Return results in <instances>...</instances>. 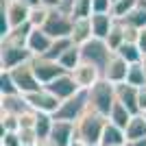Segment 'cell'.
I'll use <instances>...</instances> for the list:
<instances>
[{"instance_id":"31","label":"cell","mask_w":146,"mask_h":146,"mask_svg":"<svg viewBox=\"0 0 146 146\" xmlns=\"http://www.w3.org/2000/svg\"><path fill=\"white\" fill-rule=\"evenodd\" d=\"M72 46H74V42L70 39V37H63V39H55L46 57H48V59H52V61H59V59H61V55H63L68 48H72Z\"/></svg>"},{"instance_id":"36","label":"cell","mask_w":146,"mask_h":146,"mask_svg":"<svg viewBox=\"0 0 146 146\" xmlns=\"http://www.w3.org/2000/svg\"><path fill=\"white\" fill-rule=\"evenodd\" d=\"M111 0H92V15L94 13H111Z\"/></svg>"},{"instance_id":"4","label":"cell","mask_w":146,"mask_h":146,"mask_svg":"<svg viewBox=\"0 0 146 146\" xmlns=\"http://www.w3.org/2000/svg\"><path fill=\"white\" fill-rule=\"evenodd\" d=\"M87 109H90V98H87V92L81 90L76 96L61 103L59 111L55 113V120H66V122H74L76 124L87 113Z\"/></svg>"},{"instance_id":"32","label":"cell","mask_w":146,"mask_h":146,"mask_svg":"<svg viewBox=\"0 0 146 146\" xmlns=\"http://www.w3.org/2000/svg\"><path fill=\"white\" fill-rule=\"evenodd\" d=\"M0 133H18L20 131V116H11V113H0Z\"/></svg>"},{"instance_id":"25","label":"cell","mask_w":146,"mask_h":146,"mask_svg":"<svg viewBox=\"0 0 146 146\" xmlns=\"http://www.w3.org/2000/svg\"><path fill=\"white\" fill-rule=\"evenodd\" d=\"M122 22L129 24V26H133V29H137V31L146 29V0H140V5L133 9V13L127 15Z\"/></svg>"},{"instance_id":"24","label":"cell","mask_w":146,"mask_h":146,"mask_svg":"<svg viewBox=\"0 0 146 146\" xmlns=\"http://www.w3.org/2000/svg\"><path fill=\"white\" fill-rule=\"evenodd\" d=\"M131 118H133V113H131L122 103H118V100H116V105H113V109H111V113H109L107 120H109L111 124L120 127V129H127L129 122H131Z\"/></svg>"},{"instance_id":"18","label":"cell","mask_w":146,"mask_h":146,"mask_svg":"<svg viewBox=\"0 0 146 146\" xmlns=\"http://www.w3.org/2000/svg\"><path fill=\"white\" fill-rule=\"evenodd\" d=\"M76 46H83L87 44L90 39H94V33H92V20L90 18H79L74 20V26H72V37H70Z\"/></svg>"},{"instance_id":"10","label":"cell","mask_w":146,"mask_h":146,"mask_svg":"<svg viewBox=\"0 0 146 146\" xmlns=\"http://www.w3.org/2000/svg\"><path fill=\"white\" fill-rule=\"evenodd\" d=\"M129 70H131V66H129V63L122 59L120 55H116V52H113V57L109 59V63H107V66H105V70H103V79L109 81L111 85H120V83H127Z\"/></svg>"},{"instance_id":"23","label":"cell","mask_w":146,"mask_h":146,"mask_svg":"<svg viewBox=\"0 0 146 146\" xmlns=\"http://www.w3.org/2000/svg\"><path fill=\"white\" fill-rule=\"evenodd\" d=\"M81 61H83V57H81V46H76V44H74L72 48H68L66 52L61 55L59 63L63 66V70H66V72H74V70L81 66Z\"/></svg>"},{"instance_id":"44","label":"cell","mask_w":146,"mask_h":146,"mask_svg":"<svg viewBox=\"0 0 146 146\" xmlns=\"http://www.w3.org/2000/svg\"><path fill=\"white\" fill-rule=\"evenodd\" d=\"M72 146H83V144H81V142H74V144Z\"/></svg>"},{"instance_id":"28","label":"cell","mask_w":146,"mask_h":146,"mask_svg":"<svg viewBox=\"0 0 146 146\" xmlns=\"http://www.w3.org/2000/svg\"><path fill=\"white\" fill-rule=\"evenodd\" d=\"M105 42L109 44V48L116 52L118 48H120L122 44L127 42V37H124V24H122L120 20H116V24H113V29H111V33H109V37L105 39Z\"/></svg>"},{"instance_id":"27","label":"cell","mask_w":146,"mask_h":146,"mask_svg":"<svg viewBox=\"0 0 146 146\" xmlns=\"http://www.w3.org/2000/svg\"><path fill=\"white\" fill-rule=\"evenodd\" d=\"M37 113H39V111H37ZM52 124H55V116H50V113H39V116H37L35 131H37V135H39V142H42V140H48V137H50Z\"/></svg>"},{"instance_id":"35","label":"cell","mask_w":146,"mask_h":146,"mask_svg":"<svg viewBox=\"0 0 146 146\" xmlns=\"http://www.w3.org/2000/svg\"><path fill=\"white\" fill-rule=\"evenodd\" d=\"M37 113L35 109H29V111H24L22 116H20V129H35V124H37Z\"/></svg>"},{"instance_id":"37","label":"cell","mask_w":146,"mask_h":146,"mask_svg":"<svg viewBox=\"0 0 146 146\" xmlns=\"http://www.w3.org/2000/svg\"><path fill=\"white\" fill-rule=\"evenodd\" d=\"M0 146H22L20 133H0Z\"/></svg>"},{"instance_id":"38","label":"cell","mask_w":146,"mask_h":146,"mask_svg":"<svg viewBox=\"0 0 146 146\" xmlns=\"http://www.w3.org/2000/svg\"><path fill=\"white\" fill-rule=\"evenodd\" d=\"M135 44H137V48L142 50V55L146 57V29L140 31V35H137V42H135Z\"/></svg>"},{"instance_id":"12","label":"cell","mask_w":146,"mask_h":146,"mask_svg":"<svg viewBox=\"0 0 146 146\" xmlns=\"http://www.w3.org/2000/svg\"><path fill=\"white\" fill-rule=\"evenodd\" d=\"M70 74L74 76L76 85H79L83 92H90L92 87L98 83V81H103V72H100L96 66H92V63H85V61H81V66L76 68L74 72H70Z\"/></svg>"},{"instance_id":"46","label":"cell","mask_w":146,"mask_h":146,"mask_svg":"<svg viewBox=\"0 0 146 146\" xmlns=\"http://www.w3.org/2000/svg\"><path fill=\"white\" fill-rule=\"evenodd\" d=\"M144 118H146V111H144Z\"/></svg>"},{"instance_id":"34","label":"cell","mask_w":146,"mask_h":146,"mask_svg":"<svg viewBox=\"0 0 146 146\" xmlns=\"http://www.w3.org/2000/svg\"><path fill=\"white\" fill-rule=\"evenodd\" d=\"M18 133L22 140V146H37V142H39V135L35 129H20Z\"/></svg>"},{"instance_id":"3","label":"cell","mask_w":146,"mask_h":146,"mask_svg":"<svg viewBox=\"0 0 146 146\" xmlns=\"http://www.w3.org/2000/svg\"><path fill=\"white\" fill-rule=\"evenodd\" d=\"M81 57L85 63H92V66H96L100 72L105 70V66L109 63V59L113 57V50L109 48V44L105 42V39H90L87 44L81 46Z\"/></svg>"},{"instance_id":"22","label":"cell","mask_w":146,"mask_h":146,"mask_svg":"<svg viewBox=\"0 0 146 146\" xmlns=\"http://www.w3.org/2000/svg\"><path fill=\"white\" fill-rule=\"evenodd\" d=\"M31 31H33V26L26 22V24L18 26V29H11L9 33H7L5 37H2V42L7 44H13V46H26V42H29V35Z\"/></svg>"},{"instance_id":"13","label":"cell","mask_w":146,"mask_h":146,"mask_svg":"<svg viewBox=\"0 0 146 146\" xmlns=\"http://www.w3.org/2000/svg\"><path fill=\"white\" fill-rule=\"evenodd\" d=\"M50 140L57 146H72L76 142V124L66 120H55L52 131H50Z\"/></svg>"},{"instance_id":"30","label":"cell","mask_w":146,"mask_h":146,"mask_svg":"<svg viewBox=\"0 0 146 146\" xmlns=\"http://www.w3.org/2000/svg\"><path fill=\"white\" fill-rule=\"evenodd\" d=\"M127 83H129V85L140 87V90L146 87V68H144V63H135V66H131Z\"/></svg>"},{"instance_id":"39","label":"cell","mask_w":146,"mask_h":146,"mask_svg":"<svg viewBox=\"0 0 146 146\" xmlns=\"http://www.w3.org/2000/svg\"><path fill=\"white\" fill-rule=\"evenodd\" d=\"M46 9H61V5H63V0H39Z\"/></svg>"},{"instance_id":"19","label":"cell","mask_w":146,"mask_h":146,"mask_svg":"<svg viewBox=\"0 0 146 146\" xmlns=\"http://www.w3.org/2000/svg\"><path fill=\"white\" fill-rule=\"evenodd\" d=\"M127 131L116 124L107 122V127L103 131V140H100V146H127Z\"/></svg>"},{"instance_id":"29","label":"cell","mask_w":146,"mask_h":146,"mask_svg":"<svg viewBox=\"0 0 146 146\" xmlns=\"http://www.w3.org/2000/svg\"><path fill=\"white\" fill-rule=\"evenodd\" d=\"M48 15H50V9H46L44 5L33 7V9H31V13H29V24L33 26V29H44V24H46Z\"/></svg>"},{"instance_id":"42","label":"cell","mask_w":146,"mask_h":146,"mask_svg":"<svg viewBox=\"0 0 146 146\" xmlns=\"http://www.w3.org/2000/svg\"><path fill=\"white\" fill-rule=\"evenodd\" d=\"M127 146H146V137H142V140H135V142H129Z\"/></svg>"},{"instance_id":"11","label":"cell","mask_w":146,"mask_h":146,"mask_svg":"<svg viewBox=\"0 0 146 146\" xmlns=\"http://www.w3.org/2000/svg\"><path fill=\"white\" fill-rule=\"evenodd\" d=\"M46 90L52 92V94L59 98L61 103H63V100H68V98L76 96V94L81 92V87L76 85V81H74L72 74L66 72V74H61L59 79H55L52 83H48V85H46Z\"/></svg>"},{"instance_id":"7","label":"cell","mask_w":146,"mask_h":146,"mask_svg":"<svg viewBox=\"0 0 146 146\" xmlns=\"http://www.w3.org/2000/svg\"><path fill=\"white\" fill-rule=\"evenodd\" d=\"M29 61H33V55L26 46H13V44L0 42V66H2V70L9 72L22 63H29Z\"/></svg>"},{"instance_id":"14","label":"cell","mask_w":146,"mask_h":146,"mask_svg":"<svg viewBox=\"0 0 146 146\" xmlns=\"http://www.w3.org/2000/svg\"><path fill=\"white\" fill-rule=\"evenodd\" d=\"M52 37L46 33L44 29H33L29 35V42H26V48L31 50V55L33 57H46L48 55L50 46H52Z\"/></svg>"},{"instance_id":"2","label":"cell","mask_w":146,"mask_h":146,"mask_svg":"<svg viewBox=\"0 0 146 146\" xmlns=\"http://www.w3.org/2000/svg\"><path fill=\"white\" fill-rule=\"evenodd\" d=\"M87 98H90V111H96L100 116L109 118L113 105H116V85H111L109 81H98L96 85L87 92Z\"/></svg>"},{"instance_id":"5","label":"cell","mask_w":146,"mask_h":146,"mask_svg":"<svg viewBox=\"0 0 146 146\" xmlns=\"http://www.w3.org/2000/svg\"><path fill=\"white\" fill-rule=\"evenodd\" d=\"M72 26H74V18L70 13L61 11V9H50V15L44 24V31L52 39H63V37H72Z\"/></svg>"},{"instance_id":"26","label":"cell","mask_w":146,"mask_h":146,"mask_svg":"<svg viewBox=\"0 0 146 146\" xmlns=\"http://www.w3.org/2000/svg\"><path fill=\"white\" fill-rule=\"evenodd\" d=\"M140 5V0H116L113 2V7H111V15L116 20H124L127 15H131L133 13V9Z\"/></svg>"},{"instance_id":"1","label":"cell","mask_w":146,"mask_h":146,"mask_svg":"<svg viewBox=\"0 0 146 146\" xmlns=\"http://www.w3.org/2000/svg\"><path fill=\"white\" fill-rule=\"evenodd\" d=\"M107 122L109 120L105 116L87 109V113L76 122V142H81L83 146H100Z\"/></svg>"},{"instance_id":"8","label":"cell","mask_w":146,"mask_h":146,"mask_svg":"<svg viewBox=\"0 0 146 146\" xmlns=\"http://www.w3.org/2000/svg\"><path fill=\"white\" fill-rule=\"evenodd\" d=\"M24 98H26V103L31 105V109L39 111V113H50V116H55L57 111H59V107H61V100L52 94V92H48L46 87L33 92V94H26Z\"/></svg>"},{"instance_id":"17","label":"cell","mask_w":146,"mask_h":146,"mask_svg":"<svg viewBox=\"0 0 146 146\" xmlns=\"http://www.w3.org/2000/svg\"><path fill=\"white\" fill-rule=\"evenodd\" d=\"M31 109L26 98L22 94H13V96H0V111L2 113H11V116H22L24 111Z\"/></svg>"},{"instance_id":"43","label":"cell","mask_w":146,"mask_h":146,"mask_svg":"<svg viewBox=\"0 0 146 146\" xmlns=\"http://www.w3.org/2000/svg\"><path fill=\"white\" fill-rule=\"evenodd\" d=\"M37 146H57V144H55V142H52V140L48 137V140H42V142H37Z\"/></svg>"},{"instance_id":"45","label":"cell","mask_w":146,"mask_h":146,"mask_svg":"<svg viewBox=\"0 0 146 146\" xmlns=\"http://www.w3.org/2000/svg\"><path fill=\"white\" fill-rule=\"evenodd\" d=\"M142 63H144V68H146V57H144V61H142Z\"/></svg>"},{"instance_id":"20","label":"cell","mask_w":146,"mask_h":146,"mask_svg":"<svg viewBox=\"0 0 146 146\" xmlns=\"http://www.w3.org/2000/svg\"><path fill=\"white\" fill-rule=\"evenodd\" d=\"M124 131H127V140L129 142H135V140L146 137V118H144V113H137V116L131 118V122H129V127L124 129Z\"/></svg>"},{"instance_id":"33","label":"cell","mask_w":146,"mask_h":146,"mask_svg":"<svg viewBox=\"0 0 146 146\" xmlns=\"http://www.w3.org/2000/svg\"><path fill=\"white\" fill-rule=\"evenodd\" d=\"M0 94H2V96H13V94H20L18 87H15V83H13L11 72H7V70H2V74H0Z\"/></svg>"},{"instance_id":"9","label":"cell","mask_w":146,"mask_h":146,"mask_svg":"<svg viewBox=\"0 0 146 146\" xmlns=\"http://www.w3.org/2000/svg\"><path fill=\"white\" fill-rule=\"evenodd\" d=\"M31 63H33L35 76L39 79V83L44 87L48 85V83H52L55 79H59L61 74H66V70H63V66H61L59 61H52L48 57H33Z\"/></svg>"},{"instance_id":"15","label":"cell","mask_w":146,"mask_h":146,"mask_svg":"<svg viewBox=\"0 0 146 146\" xmlns=\"http://www.w3.org/2000/svg\"><path fill=\"white\" fill-rule=\"evenodd\" d=\"M116 98L133 116L140 113V87L129 85V83H120V85H116Z\"/></svg>"},{"instance_id":"41","label":"cell","mask_w":146,"mask_h":146,"mask_svg":"<svg viewBox=\"0 0 146 146\" xmlns=\"http://www.w3.org/2000/svg\"><path fill=\"white\" fill-rule=\"evenodd\" d=\"M18 2H24V5H26V7H31V9H33V7H39V5H42L39 0H18Z\"/></svg>"},{"instance_id":"6","label":"cell","mask_w":146,"mask_h":146,"mask_svg":"<svg viewBox=\"0 0 146 146\" xmlns=\"http://www.w3.org/2000/svg\"><path fill=\"white\" fill-rule=\"evenodd\" d=\"M13 76V83H15V87H18V92L22 94V96H26V94H33V92L42 90V83H39V79L35 76V70H33V63H22V66L13 68V70H9Z\"/></svg>"},{"instance_id":"21","label":"cell","mask_w":146,"mask_h":146,"mask_svg":"<svg viewBox=\"0 0 146 146\" xmlns=\"http://www.w3.org/2000/svg\"><path fill=\"white\" fill-rule=\"evenodd\" d=\"M116 55H120L129 66H135V63H142V61H144V55H142V50L137 48L135 42H124L120 48L116 50Z\"/></svg>"},{"instance_id":"40","label":"cell","mask_w":146,"mask_h":146,"mask_svg":"<svg viewBox=\"0 0 146 146\" xmlns=\"http://www.w3.org/2000/svg\"><path fill=\"white\" fill-rule=\"evenodd\" d=\"M146 111V87H142L140 90V113H144Z\"/></svg>"},{"instance_id":"47","label":"cell","mask_w":146,"mask_h":146,"mask_svg":"<svg viewBox=\"0 0 146 146\" xmlns=\"http://www.w3.org/2000/svg\"><path fill=\"white\" fill-rule=\"evenodd\" d=\"M111 2H116V0H111Z\"/></svg>"},{"instance_id":"16","label":"cell","mask_w":146,"mask_h":146,"mask_svg":"<svg viewBox=\"0 0 146 146\" xmlns=\"http://www.w3.org/2000/svg\"><path fill=\"white\" fill-rule=\"evenodd\" d=\"M90 20H92V33L96 39H107L113 24H116V18L111 13H94Z\"/></svg>"}]
</instances>
